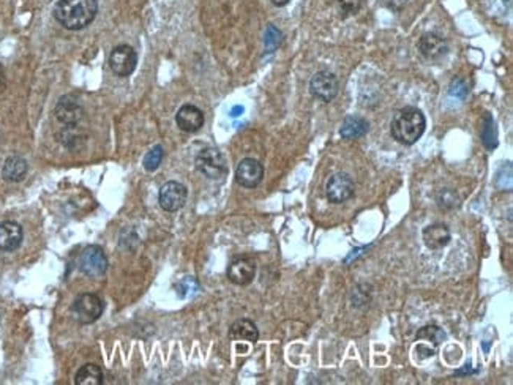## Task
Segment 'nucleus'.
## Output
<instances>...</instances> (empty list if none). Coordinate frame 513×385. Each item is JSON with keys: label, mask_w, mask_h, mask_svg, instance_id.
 <instances>
[{"label": "nucleus", "mask_w": 513, "mask_h": 385, "mask_svg": "<svg viewBox=\"0 0 513 385\" xmlns=\"http://www.w3.org/2000/svg\"><path fill=\"white\" fill-rule=\"evenodd\" d=\"M96 13H99L96 0H59L54 8L56 21L68 30H82L90 26Z\"/></svg>", "instance_id": "obj_1"}, {"label": "nucleus", "mask_w": 513, "mask_h": 385, "mask_svg": "<svg viewBox=\"0 0 513 385\" xmlns=\"http://www.w3.org/2000/svg\"><path fill=\"white\" fill-rule=\"evenodd\" d=\"M426 120L424 112L417 108H405L395 114L390 125L392 138L403 145H412L425 133Z\"/></svg>", "instance_id": "obj_2"}, {"label": "nucleus", "mask_w": 513, "mask_h": 385, "mask_svg": "<svg viewBox=\"0 0 513 385\" xmlns=\"http://www.w3.org/2000/svg\"><path fill=\"white\" fill-rule=\"evenodd\" d=\"M103 311H105V303L96 294H85L78 296L71 305V314L79 324H94L99 321Z\"/></svg>", "instance_id": "obj_3"}, {"label": "nucleus", "mask_w": 513, "mask_h": 385, "mask_svg": "<svg viewBox=\"0 0 513 385\" xmlns=\"http://www.w3.org/2000/svg\"><path fill=\"white\" fill-rule=\"evenodd\" d=\"M196 168L210 180H222L228 174V163L218 149L207 147L196 157Z\"/></svg>", "instance_id": "obj_4"}, {"label": "nucleus", "mask_w": 513, "mask_h": 385, "mask_svg": "<svg viewBox=\"0 0 513 385\" xmlns=\"http://www.w3.org/2000/svg\"><path fill=\"white\" fill-rule=\"evenodd\" d=\"M108 258L101 247L89 245L79 256V270L90 278L103 277L108 270Z\"/></svg>", "instance_id": "obj_5"}, {"label": "nucleus", "mask_w": 513, "mask_h": 385, "mask_svg": "<svg viewBox=\"0 0 513 385\" xmlns=\"http://www.w3.org/2000/svg\"><path fill=\"white\" fill-rule=\"evenodd\" d=\"M354 191H356V185H354L352 177L346 173H338L332 175L326 187V196L328 203L332 204L346 203V201H349L354 196Z\"/></svg>", "instance_id": "obj_6"}, {"label": "nucleus", "mask_w": 513, "mask_h": 385, "mask_svg": "<svg viewBox=\"0 0 513 385\" xmlns=\"http://www.w3.org/2000/svg\"><path fill=\"white\" fill-rule=\"evenodd\" d=\"M187 196H188L187 187L180 182L171 180L164 183L160 188V193H158V203H160V207L163 210L177 212L185 205Z\"/></svg>", "instance_id": "obj_7"}, {"label": "nucleus", "mask_w": 513, "mask_h": 385, "mask_svg": "<svg viewBox=\"0 0 513 385\" xmlns=\"http://www.w3.org/2000/svg\"><path fill=\"white\" fill-rule=\"evenodd\" d=\"M338 79L331 71H319L311 78L310 92L315 99L321 101H332L338 95Z\"/></svg>", "instance_id": "obj_8"}, {"label": "nucleus", "mask_w": 513, "mask_h": 385, "mask_svg": "<svg viewBox=\"0 0 513 385\" xmlns=\"http://www.w3.org/2000/svg\"><path fill=\"white\" fill-rule=\"evenodd\" d=\"M138 64V56L136 51L128 45H120L115 46L109 56V66L120 78L130 76L131 73L136 70Z\"/></svg>", "instance_id": "obj_9"}, {"label": "nucleus", "mask_w": 513, "mask_h": 385, "mask_svg": "<svg viewBox=\"0 0 513 385\" xmlns=\"http://www.w3.org/2000/svg\"><path fill=\"white\" fill-rule=\"evenodd\" d=\"M264 179V166L254 158H245L236 169V182L243 188H256Z\"/></svg>", "instance_id": "obj_10"}, {"label": "nucleus", "mask_w": 513, "mask_h": 385, "mask_svg": "<svg viewBox=\"0 0 513 385\" xmlns=\"http://www.w3.org/2000/svg\"><path fill=\"white\" fill-rule=\"evenodd\" d=\"M228 279L236 286H248L256 277V264L250 258H237L228 267Z\"/></svg>", "instance_id": "obj_11"}, {"label": "nucleus", "mask_w": 513, "mask_h": 385, "mask_svg": "<svg viewBox=\"0 0 513 385\" xmlns=\"http://www.w3.org/2000/svg\"><path fill=\"white\" fill-rule=\"evenodd\" d=\"M419 51L428 62H439L449 52V45L442 36L436 34H425L419 40Z\"/></svg>", "instance_id": "obj_12"}, {"label": "nucleus", "mask_w": 513, "mask_h": 385, "mask_svg": "<svg viewBox=\"0 0 513 385\" xmlns=\"http://www.w3.org/2000/svg\"><path fill=\"white\" fill-rule=\"evenodd\" d=\"M175 124L185 133H196L204 125V114L198 106L183 105L175 115Z\"/></svg>", "instance_id": "obj_13"}, {"label": "nucleus", "mask_w": 513, "mask_h": 385, "mask_svg": "<svg viewBox=\"0 0 513 385\" xmlns=\"http://www.w3.org/2000/svg\"><path fill=\"white\" fill-rule=\"evenodd\" d=\"M54 114H56V119L64 125H78L81 119L84 117V111L79 103L71 99V96H62L59 100V103L56 105V109H54Z\"/></svg>", "instance_id": "obj_14"}, {"label": "nucleus", "mask_w": 513, "mask_h": 385, "mask_svg": "<svg viewBox=\"0 0 513 385\" xmlns=\"http://www.w3.org/2000/svg\"><path fill=\"white\" fill-rule=\"evenodd\" d=\"M24 232L16 221L0 223V252L13 253L21 247Z\"/></svg>", "instance_id": "obj_15"}, {"label": "nucleus", "mask_w": 513, "mask_h": 385, "mask_svg": "<svg viewBox=\"0 0 513 385\" xmlns=\"http://www.w3.org/2000/svg\"><path fill=\"white\" fill-rule=\"evenodd\" d=\"M425 245L430 249H441L447 247L451 240L450 229L442 223H435L431 226H426L422 232Z\"/></svg>", "instance_id": "obj_16"}, {"label": "nucleus", "mask_w": 513, "mask_h": 385, "mask_svg": "<svg viewBox=\"0 0 513 385\" xmlns=\"http://www.w3.org/2000/svg\"><path fill=\"white\" fill-rule=\"evenodd\" d=\"M229 338L234 341H248V343L254 344L259 340V330L253 321L239 319L231 326Z\"/></svg>", "instance_id": "obj_17"}, {"label": "nucleus", "mask_w": 513, "mask_h": 385, "mask_svg": "<svg viewBox=\"0 0 513 385\" xmlns=\"http://www.w3.org/2000/svg\"><path fill=\"white\" fill-rule=\"evenodd\" d=\"M27 161L22 157H10L5 160L2 168V177L7 182H21L27 174Z\"/></svg>", "instance_id": "obj_18"}, {"label": "nucleus", "mask_w": 513, "mask_h": 385, "mask_svg": "<svg viewBox=\"0 0 513 385\" xmlns=\"http://www.w3.org/2000/svg\"><path fill=\"white\" fill-rule=\"evenodd\" d=\"M366 131H368V124H366V120H363L362 117H357V115H349V117L345 119L343 125H341L340 134L345 139H359L362 138Z\"/></svg>", "instance_id": "obj_19"}, {"label": "nucleus", "mask_w": 513, "mask_h": 385, "mask_svg": "<svg viewBox=\"0 0 513 385\" xmlns=\"http://www.w3.org/2000/svg\"><path fill=\"white\" fill-rule=\"evenodd\" d=\"M76 385H101L103 384V371L99 365L87 363L82 368H79L75 376Z\"/></svg>", "instance_id": "obj_20"}, {"label": "nucleus", "mask_w": 513, "mask_h": 385, "mask_svg": "<svg viewBox=\"0 0 513 385\" xmlns=\"http://www.w3.org/2000/svg\"><path fill=\"white\" fill-rule=\"evenodd\" d=\"M480 136H482V140H484V145L488 150L496 149V145H498L496 125H494V120L488 112L484 115V122H482Z\"/></svg>", "instance_id": "obj_21"}, {"label": "nucleus", "mask_w": 513, "mask_h": 385, "mask_svg": "<svg viewBox=\"0 0 513 385\" xmlns=\"http://www.w3.org/2000/svg\"><path fill=\"white\" fill-rule=\"evenodd\" d=\"M84 134L79 130L78 125H65L62 131L59 133V140L62 143L65 147L75 149L79 144H82Z\"/></svg>", "instance_id": "obj_22"}, {"label": "nucleus", "mask_w": 513, "mask_h": 385, "mask_svg": "<svg viewBox=\"0 0 513 385\" xmlns=\"http://www.w3.org/2000/svg\"><path fill=\"white\" fill-rule=\"evenodd\" d=\"M417 340H430L433 344L438 346L441 344L442 341L445 340V332L438 326H425L422 327L417 332V336H415Z\"/></svg>", "instance_id": "obj_23"}, {"label": "nucleus", "mask_w": 513, "mask_h": 385, "mask_svg": "<svg viewBox=\"0 0 513 385\" xmlns=\"http://www.w3.org/2000/svg\"><path fill=\"white\" fill-rule=\"evenodd\" d=\"M175 291H177V296H179L180 298H188L196 294V292L199 291V284L193 277H187V278L180 279L179 283L175 284Z\"/></svg>", "instance_id": "obj_24"}, {"label": "nucleus", "mask_w": 513, "mask_h": 385, "mask_svg": "<svg viewBox=\"0 0 513 385\" xmlns=\"http://www.w3.org/2000/svg\"><path fill=\"white\" fill-rule=\"evenodd\" d=\"M163 157H164V152H163L161 145H155V147L150 152H147V155L144 157V169L149 170V173H154V170L160 168Z\"/></svg>", "instance_id": "obj_25"}, {"label": "nucleus", "mask_w": 513, "mask_h": 385, "mask_svg": "<svg viewBox=\"0 0 513 385\" xmlns=\"http://www.w3.org/2000/svg\"><path fill=\"white\" fill-rule=\"evenodd\" d=\"M282 41H283V34L280 32V30L275 26H268L267 32H266V38H264L266 52L267 54L273 52L280 45H282Z\"/></svg>", "instance_id": "obj_26"}, {"label": "nucleus", "mask_w": 513, "mask_h": 385, "mask_svg": "<svg viewBox=\"0 0 513 385\" xmlns=\"http://www.w3.org/2000/svg\"><path fill=\"white\" fill-rule=\"evenodd\" d=\"M360 7H362V0H338L340 13L345 17L356 15Z\"/></svg>", "instance_id": "obj_27"}, {"label": "nucleus", "mask_w": 513, "mask_h": 385, "mask_svg": "<svg viewBox=\"0 0 513 385\" xmlns=\"http://www.w3.org/2000/svg\"><path fill=\"white\" fill-rule=\"evenodd\" d=\"M468 92H469V87H468V84L463 81V79H456V81H454V82L450 84L449 94L451 96H458V99H464Z\"/></svg>", "instance_id": "obj_28"}, {"label": "nucleus", "mask_w": 513, "mask_h": 385, "mask_svg": "<svg viewBox=\"0 0 513 385\" xmlns=\"http://www.w3.org/2000/svg\"><path fill=\"white\" fill-rule=\"evenodd\" d=\"M419 352H425V354H420V357H422V358H425V357H433L436 354L435 349H430L428 346H424V344L417 346V354Z\"/></svg>", "instance_id": "obj_29"}, {"label": "nucleus", "mask_w": 513, "mask_h": 385, "mask_svg": "<svg viewBox=\"0 0 513 385\" xmlns=\"http://www.w3.org/2000/svg\"><path fill=\"white\" fill-rule=\"evenodd\" d=\"M243 111H245V109H243V106H234V108H232L231 109V117H239V115H242L243 114Z\"/></svg>", "instance_id": "obj_30"}, {"label": "nucleus", "mask_w": 513, "mask_h": 385, "mask_svg": "<svg viewBox=\"0 0 513 385\" xmlns=\"http://www.w3.org/2000/svg\"><path fill=\"white\" fill-rule=\"evenodd\" d=\"M291 2V0H272L273 5H277V7H284V5H288Z\"/></svg>", "instance_id": "obj_31"}, {"label": "nucleus", "mask_w": 513, "mask_h": 385, "mask_svg": "<svg viewBox=\"0 0 513 385\" xmlns=\"http://www.w3.org/2000/svg\"><path fill=\"white\" fill-rule=\"evenodd\" d=\"M2 79H3V71H0V81H2Z\"/></svg>", "instance_id": "obj_32"}]
</instances>
